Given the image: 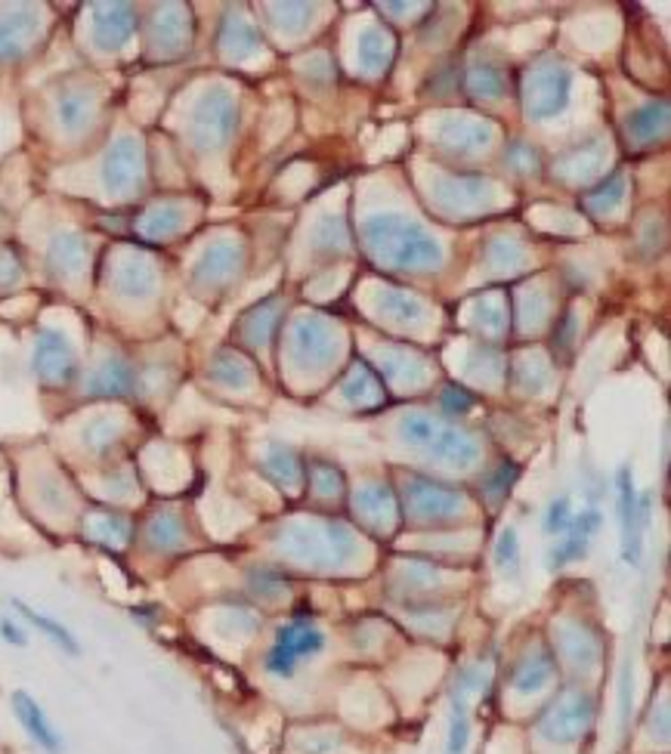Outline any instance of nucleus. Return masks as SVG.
Wrapping results in <instances>:
<instances>
[{"mask_svg":"<svg viewBox=\"0 0 671 754\" xmlns=\"http://www.w3.org/2000/svg\"><path fill=\"white\" fill-rule=\"evenodd\" d=\"M288 349H291L294 366L319 368L326 366L328 359L334 356L338 337H334V329L328 325L322 316H304V319H297V322L291 325Z\"/></svg>","mask_w":671,"mask_h":754,"instance_id":"9b49d317","label":"nucleus"},{"mask_svg":"<svg viewBox=\"0 0 671 754\" xmlns=\"http://www.w3.org/2000/svg\"><path fill=\"white\" fill-rule=\"evenodd\" d=\"M326 631H322L319 625H313V621L307 619L288 621V625H282V628L276 631V640H272L267 658H264V668H267L272 677L288 680V677H294L301 658L319 656V653L326 650Z\"/></svg>","mask_w":671,"mask_h":754,"instance_id":"6e6552de","label":"nucleus"},{"mask_svg":"<svg viewBox=\"0 0 671 754\" xmlns=\"http://www.w3.org/2000/svg\"><path fill=\"white\" fill-rule=\"evenodd\" d=\"M186 40H190V16L180 7H164L155 16V44L168 53H176L186 47Z\"/></svg>","mask_w":671,"mask_h":754,"instance_id":"c85d7f7f","label":"nucleus"},{"mask_svg":"<svg viewBox=\"0 0 671 754\" xmlns=\"http://www.w3.org/2000/svg\"><path fill=\"white\" fill-rule=\"evenodd\" d=\"M504 316H501L499 307H492V304H486V307H479V325L489 331H501L504 329Z\"/></svg>","mask_w":671,"mask_h":754,"instance_id":"8fccbe9b","label":"nucleus"},{"mask_svg":"<svg viewBox=\"0 0 671 754\" xmlns=\"http://www.w3.org/2000/svg\"><path fill=\"white\" fill-rule=\"evenodd\" d=\"M669 134V102H647L640 109H634L625 118V136L634 146H652Z\"/></svg>","mask_w":671,"mask_h":754,"instance_id":"4be33fe9","label":"nucleus"},{"mask_svg":"<svg viewBox=\"0 0 671 754\" xmlns=\"http://www.w3.org/2000/svg\"><path fill=\"white\" fill-rule=\"evenodd\" d=\"M13 712L20 717L22 730L32 736V742H38L47 754H62V736L53 730V724L47 720L44 708L38 705V699L28 696L25 690L13 693Z\"/></svg>","mask_w":671,"mask_h":754,"instance_id":"aec40b11","label":"nucleus"},{"mask_svg":"<svg viewBox=\"0 0 671 754\" xmlns=\"http://www.w3.org/2000/svg\"><path fill=\"white\" fill-rule=\"evenodd\" d=\"M0 638L7 640V643H13V646H25V643H28L25 631H22L16 621L10 619H0Z\"/></svg>","mask_w":671,"mask_h":754,"instance_id":"3c124183","label":"nucleus"},{"mask_svg":"<svg viewBox=\"0 0 671 754\" xmlns=\"http://www.w3.org/2000/svg\"><path fill=\"white\" fill-rule=\"evenodd\" d=\"M492 136L496 127L479 118H452L440 127V143L455 156H474L492 143Z\"/></svg>","mask_w":671,"mask_h":754,"instance_id":"a211bd4d","label":"nucleus"},{"mask_svg":"<svg viewBox=\"0 0 671 754\" xmlns=\"http://www.w3.org/2000/svg\"><path fill=\"white\" fill-rule=\"evenodd\" d=\"M597 717V699L585 687H563L538 715L536 733L548 745H575L591 733Z\"/></svg>","mask_w":671,"mask_h":754,"instance_id":"20e7f679","label":"nucleus"},{"mask_svg":"<svg viewBox=\"0 0 671 754\" xmlns=\"http://www.w3.org/2000/svg\"><path fill=\"white\" fill-rule=\"evenodd\" d=\"M434 195H437L440 208L455 213V217L492 205V186L479 176H442L434 186Z\"/></svg>","mask_w":671,"mask_h":754,"instance_id":"2eb2a0df","label":"nucleus"},{"mask_svg":"<svg viewBox=\"0 0 671 754\" xmlns=\"http://www.w3.org/2000/svg\"><path fill=\"white\" fill-rule=\"evenodd\" d=\"M625 193H629V180H625L622 174H613V176H607L600 186H595V189H588V193H585V205H588L595 213H610L622 205Z\"/></svg>","mask_w":671,"mask_h":754,"instance_id":"c9c22d12","label":"nucleus"},{"mask_svg":"<svg viewBox=\"0 0 671 754\" xmlns=\"http://www.w3.org/2000/svg\"><path fill=\"white\" fill-rule=\"evenodd\" d=\"M615 507L622 526V560L629 566H640L644 529L650 526V495H637L632 465L615 470Z\"/></svg>","mask_w":671,"mask_h":754,"instance_id":"0eeeda50","label":"nucleus"},{"mask_svg":"<svg viewBox=\"0 0 671 754\" xmlns=\"http://www.w3.org/2000/svg\"><path fill=\"white\" fill-rule=\"evenodd\" d=\"M496 569L508 579L520 576V539L517 529H504L496 542Z\"/></svg>","mask_w":671,"mask_h":754,"instance_id":"37998d69","label":"nucleus"},{"mask_svg":"<svg viewBox=\"0 0 671 754\" xmlns=\"http://www.w3.org/2000/svg\"><path fill=\"white\" fill-rule=\"evenodd\" d=\"M251 588L260 594V597H279V594H285V584L276 579V576H269V572H260V576H254V581H251Z\"/></svg>","mask_w":671,"mask_h":754,"instance_id":"09e8293b","label":"nucleus"},{"mask_svg":"<svg viewBox=\"0 0 671 754\" xmlns=\"http://www.w3.org/2000/svg\"><path fill=\"white\" fill-rule=\"evenodd\" d=\"M474 393L464 387H446V393H442V411L446 415H467V411H474Z\"/></svg>","mask_w":671,"mask_h":754,"instance_id":"a18cd8bd","label":"nucleus"},{"mask_svg":"<svg viewBox=\"0 0 671 754\" xmlns=\"http://www.w3.org/2000/svg\"><path fill=\"white\" fill-rule=\"evenodd\" d=\"M136 32V10L127 3H102L96 7L94 38L102 50H118Z\"/></svg>","mask_w":671,"mask_h":754,"instance_id":"dca6fc26","label":"nucleus"},{"mask_svg":"<svg viewBox=\"0 0 671 754\" xmlns=\"http://www.w3.org/2000/svg\"><path fill=\"white\" fill-rule=\"evenodd\" d=\"M87 535L102 544H127L131 539V522L124 520L115 510H96L87 520Z\"/></svg>","mask_w":671,"mask_h":754,"instance_id":"f704fd0d","label":"nucleus"},{"mask_svg":"<svg viewBox=\"0 0 671 754\" xmlns=\"http://www.w3.org/2000/svg\"><path fill=\"white\" fill-rule=\"evenodd\" d=\"M390 59H393V38L378 25L365 28L359 40V62L365 72H383Z\"/></svg>","mask_w":671,"mask_h":754,"instance_id":"473e14b6","label":"nucleus"},{"mask_svg":"<svg viewBox=\"0 0 671 754\" xmlns=\"http://www.w3.org/2000/svg\"><path fill=\"white\" fill-rule=\"evenodd\" d=\"M13 606L20 609L22 619L28 621V625H35V628H38L40 634H44L47 640H53L62 653H69V656H77V653H81V643H77L75 634H72V631H69L62 621L50 619V616H44V613L32 609V606H28V603H22V600H13Z\"/></svg>","mask_w":671,"mask_h":754,"instance_id":"c756f323","label":"nucleus"},{"mask_svg":"<svg viewBox=\"0 0 671 754\" xmlns=\"http://www.w3.org/2000/svg\"><path fill=\"white\" fill-rule=\"evenodd\" d=\"M600 526H603V514L597 507H585L582 514H575L573 526L560 535L554 551L548 554V566L557 572V569H563L570 563L585 560V554H588V547L597 539Z\"/></svg>","mask_w":671,"mask_h":754,"instance_id":"ddd939ff","label":"nucleus"},{"mask_svg":"<svg viewBox=\"0 0 671 754\" xmlns=\"http://www.w3.org/2000/svg\"><path fill=\"white\" fill-rule=\"evenodd\" d=\"M22 279V267L20 260H16V254L7 251V248H0V288H10V285H16Z\"/></svg>","mask_w":671,"mask_h":754,"instance_id":"de8ad7c7","label":"nucleus"},{"mask_svg":"<svg viewBox=\"0 0 671 754\" xmlns=\"http://www.w3.org/2000/svg\"><path fill=\"white\" fill-rule=\"evenodd\" d=\"M47 260H50V270L57 272V275L72 279V275L84 272V267H87V260H90V245H87L84 235L62 233L50 242Z\"/></svg>","mask_w":671,"mask_h":754,"instance_id":"393cba45","label":"nucleus"},{"mask_svg":"<svg viewBox=\"0 0 671 754\" xmlns=\"http://www.w3.org/2000/svg\"><path fill=\"white\" fill-rule=\"evenodd\" d=\"M520 480V467L514 465V461H501L492 473H489V480L483 483V498L489 504H501L508 495H511V489H514V483Z\"/></svg>","mask_w":671,"mask_h":754,"instance_id":"a19ab883","label":"nucleus"},{"mask_svg":"<svg viewBox=\"0 0 671 754\" xmlns=\"http://www.w3.org/2000/svg\"><path fill=\"white\" fill-rule=\"evenodd\" d=\"M363 242L368 254L387 270L422 272L437 270L442 263L440 242L422 223L408 220L403 213L368 217L363 226Z\"/></svg>","mask_w":671,"mask_h":754,"instance_id":"f257e3e1","label":"nucleus"},{"mask_svg":"<svg viewBox=\"0 0 671 754\" xmlns=\"http://www.w3.org/2000/svg\"><path fill=\"white\" fill-rule=\"evenodd\" d=\"M57 109L62 127H65L69 134H77V131H84V127L90 124V118H94V97L84 94V90H69V94L59 97Z\"/></svg>","mask_w":671,"mask_h":754,"instance_id":"72a5a7b5","label":"nucleus"},{"mask_svg":"<svg viewBox=\"0 0 671 754\" xmlns=\"http://www.w3.org/2000/svg\"><path fill=\"white\" fill-rule=\"evenodd\" d=\"M136 387V371L131 362L124 359H106L102 366H96L90 374V396H131Z\"/></svg>","mask_w":671,"mask_h":754,"instance_id":"a878e982","label":"nucleus"},{"mask_svg":"<svg viewBox=\"0 0 671 754\" xmlns=\"http://www.w3.org/2000/svg\"><path fill=\"white\" fill-rule=\"evenodd\" d=\"M400 436L405 445L418 448L424 455H430L434 461L449 467H474L483 455V445L474 433L461 430V427L449 424L442 418L424 415V411H408L400 421Z\"/></svg>","mask_w":671,"mask_h":754,"instance_id":"7ed1b4c3","label":"nucleus"},{"mask_svg":"<svg viewBox=\"0 0 671 754\" xmlns=\"http://www.w3.org/2000/svg\"><path fill=\"white\" fill-rule=\"evenodd\" d=\"M211 381L223 384V387L242 390L251 384V368L242 359L230 356V353H220L211 366Z\"/></svg>","mask_w":671,"mask_h":754,"instance_id":"ea45409f","label":"nucleus"},{"mask_svg":"<svg viewBox=\"0 0 671 754\" xmlns=\"http://www.w3.org/2000/svg\"><path fill=\"white\" fill-rule=\"evenodd\" d=\"M573 498L570 495H560V498H554V502L548 504V510H545V532L548 535H563L570 526H573Z\"/></svg>","mask_w":671,"mask_h":754,"instance_id":"c03bdc74","label":"nucleus"},{"mask_svg":"<svg viewBox=\"0 0 671 754\" xmlns=\"http://www.w3.org/2000/svg\"><path fill=\"white\" fill-rule=\"evenodd\" d=\"M279 554L304 566H341L359 551L356 532L338 520H294L276 535Z\"/></svg>","mask_w":671,"mask_h":754,"instance_id":"f03ea898","label":"nucleus"},{"mask_svg":"<svg viewBox=\"0 0 671 754\" xmlns=\"http://www.w3.org/2000/svg\"><path fill=\"white\" fill-rule=\"evenodd\" d=\"M35 374L47 387H65L77 374V359L72 341L62 331L44 329L35 344Z\"/></svg>","mask_w":671,"mask_h":754,"instance_id":"f8f14e48","label":"nucleus"},{"mask_svg":"<svg viewBox=\"0 0 671 754\" xmlns=\"http://www.w3.org/2000/svg\"><path fill=\"white\" fill-rule=\"evenodd\" d=\"M471 742V717H467V705L464 696H455L452 702V720H449V742H446V754H464Z\"/></svg>","mask_w":671,"mask_h":754,"instance_id":"79ce46f5","label":"nucleus"},{"mask_svg":"<svg viewBox=\"0 0 671 754\" xmlns=\"http://www.w3.org/2000/svg\"><path fill=\"white\" fill-rule=\"evenodd\" d=\"M403 504L408 520L440 526V522H455L464 517L467 495L455 485L430 480L422 473H408L403 483Z\"/></svg>","mask_w":671,"mask_h":754,"instance_id":"423d86ee","label":"nucleus"},{"mask_svg":"<svg viewBox=\"0 0 671 754\" xmlns=\"http://www.w3.org/2000/svg\"><path fill=\"white\" fill-rule=\"evenodd\" d=\"M183 539H186V529L176 514H158L149 522V544L155 551H173L183 544Z\"/></svg>","mask_w":671,"mask_h":754,"instance_id":"4c0bfd02","label":"nucleus"},{"mask_svg":"<svg viewBox=\"0 0 671 754\" xmlns=\"http://www.w3.org/2000/svg\"><path fill=\"white\" fill-rule=\"evenodd\" d=\"M554 677L557 658L548 650H533V653L517 658V665L511 671V690L520 696H533V693H541L545 687H551Z\"/></svg>","mask_w":671,"mask_h":754,"instance_id":"6ab92c4d","label":"nucleus"},{"mask_svg":"<svg viewBox=\"0 0 671 754\" xmlns=\"http://www.w3.org/2000/svg\"><path fill=\"white\" fill-rule=\"evenodd\" d=\"M520 94H523V109L529 118L536 121L557 118L573 97V72L560 59H541L523 72Z\"/></svg>","mask_w":671,"mask_h":754,"instance_id":"39448f33","label":"nucleus"},{"mask_svg":"<svg viewBox=\"0 0 671 754\" xmlns=\"http://www.w3.org/2000/svg\"><path fill=\"white\" fill-rule=\"evenodd\" d=\"M356 510L365 522L378 526V529H390L393 522L400 520V502H396V492L387 483H368L356 492Z\"/></svg>","mask_w":671,"mask_h":754,"instance_id":"5701e85b","label":"nucleus"},{"mask_svg":"<svg viewBox=\"0 0 671 754\" xmlns=\"http://www.w3.org/2000/svg\"><path fill=\"white\" fill-rule=\"evenodd\" d=\"M344 399L359 408H371L383 403V384L365 362H356V366L350 368V374H346L344 381Z\"/></svg>","mask_w":671,"mask_h":754,"instance_id":"bb28decb","label":"nucleus"},{"mask_svg":"<svg viewBox=\"0 0 671 754\" xmlns=\"http://www.w3.org/2000/svg\"><path fill=\"white\" fill-rule=\"evenodd\" d=\"M115 440H118L115 421H96L94 427H87V430H84V443L90 445V448H96V452L109 448Z\"/></svg>","mask_w":671,"mask_h":754,"instance_id":"49530a36","label":"nucleus"},{"mask_svg":"<svg viewBox=\"0 0 671 754\" xmlns=\"http://www.w3.org/2000/svg\"><path fill=\"white\" fill-rule=\"evenodd\" d=\"M464 87L471 90V97L477 99H501L504 97V90H508V78H504V72H501L496 62L479 59V62H471V65H467V72H464Z\"/></svg>","mask_w":671,"mask_h":754,"instance_id":"cd10ccee","label":"nucleus"},{"mask_svg":"<svg viewBox=\"0 0 671 754\" xmlns=\"http://www.w3.org/2000/svg\"><path fill=\"white\" fill-rule=\"evenodd\" d=\"M381 310L387 312V319H396V322H405V325H415L422 322L427 310L418 297L405 294V291H387L381 294Z\"/></svg>","mask_w":671,"mask_h":754,"instance_id":"e433bc0d","label":"nucleus"},{"mask_svg":"<svg viewBox=\"0 0 671 754\" xmlns=\"http://www.w3.org/2000/svg\"><path fill=\"white\" fill-rule=\"evenodd\" d=\"M115 291L127 300H146L152 297L158 285V272L146 257H124L115 267Z\"/></svg>","mask_w":671,"mask_h":754,"instance_id":"b1692460","label":"nucleus"},{"mask_svg":"<svg viewBox=\"0 0 671 754\" xmlns=\"http://www.w3.org/2000/svg\"><path fill=\"white\" fill-rule=\"evenodd\" d=\"M40 35V16L28 7H13L0 13V62H16Z\"/></svg>","mask_w":671,"mask_h":754,"instance_id":"4468645a","label":"nucleus"},{"mask_svg":"<svg viewBox=\"0 0 671 754\" xmlns=\"http://www.w3.org/2000/svg\"><path fill=\"white\" fill-rule=\"evenodd\" d=\"M260 470L267 477L269 483H276L279 489H288V492H297L301 483H304V473L307 467L301 461V455L291 448V445L282 443H269L267 452H264V461H260Z\"/></svg>","mask_w":671,"mask_h":754,"instance_id":"412c9836","label":"nucleus"},{"mask_svg":"<svg viewBox=\"0 0 671 754\" xmlns=\"http://www.w3.org/2000/svg\"><path fill=\"white\" fill-rule=\"evenodd\" d=\"M307 477L313 492H316L319 498H338V495H344V473L334 465H328V461H313V465L307 467Z\"/></svg>","mask_w":671,"mask_h":754,"instance_id":"58836bf2","label":"nucleus"},{"mask_svg":"<svg viewBox=\"0 0 671 754\" xmlns=\"http://www.w3.org/2000/svg\"><path fill=\"white\" fill-rule=\"evenodd\" d=\"M235 127H239V102H235L230 90L213 87V90H208L205 97L195 102L190 134L198 149L211 152V149L227 146L232 134H235Z\"/></svg>","mask_w":671,"mask_h":754,"instance_id":"1a4fd4ad","label":"nucleus"},{"mask_svg":"<svg viewBox=\"0 0 671 754\" xmlns=\"http://www.w3.org/2000/svg\"><path fill=\"white\" fill-rule=\"evenodd\" d=\"M102 183L112 195H136L146 186V152L136 136H121L102 161Z\"/></svg>","mask_w":671,"mask_h":754,"instance_id":"9d476101","label":"nucleus"},{"mask_svg":"<svg viewBox=\"0 0 671 754\" xmlns=\"http://www.w3.org/2000/svg\"><path fill=\"white\" fill-rule=\"evenodd\" d=\"M183 223H186V211H183L180 205H173V201H164V205H158V208H152L149 213H143L139 233L146 235V238L161 242V238H168V235L180 233Z\"/></svg>","mask_w":671,"mask_h":754,"instance_id":"7c9ffc66","label":"nucleus"},{"mask_svg":"<svg viewBox=\"0 0 671 754\" xmlns=\"http://www.w3.org/2000/svg\"><path fill=\"white\" fill-rule=\"evenodd\" d=\"M220 47H223L227 57L245 59L260 50V35L254 32L251 22L235 16V20H227V25H223V32H220Z\"/></svg>","mask_w":671,"mask_h":754,"instance_id":"2f4dec72","label":"nucleus"},{"mask_svg":"<svg viewBox=\"0 0 671 754\" xmlns=\"http://www.w3.org/2000/svg\"><path fill=\"white\" fill-rule=\"evenodd\" d=\"M239 267H242V248L235 242H213L211 248L198 257L192 279L205 288H217V285L230 282Z\"/></svg>","mask_w":671,"mask_h":754,"instance_id":"f3484780","label":"nucleus"}]
</instances>
